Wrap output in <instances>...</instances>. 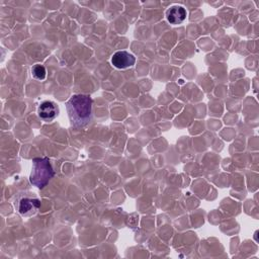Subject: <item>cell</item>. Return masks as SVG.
<instances>
[{
  "label": "cell",
  "mask_w": 259,
  "mask_h": 259,
  "mask_svg": "<svg viewBox=\"0 0 259 259\" xmlns=\"http://www.w3.org/2000/svg\"><path fill=\"white\" fill-rule=\"evenodd\" d=\"M71 124L83 127L92 120V99L86 94H75L66 103Z\"/></svg>",
  "instance_id": "1"
},
{
  "label": "cell",
  "mask_w": 259,
  "mask_h": 259,
  "mask_svg": "<svg viewBox=\"0 0 259 259\" xmlns=\"http://www.w3.org/2000/svg\"><path fill=\"white\" fill-rule=\"evenodd\" d=\"M55 171L49 158H34L32 160V168L29 181L37 188H44L54 177Z\"/></svg>",
  "instance_id": "2"
},
{
  "label": "cell",
  "mask_w": 259,
  "mask_h": 259,
  "mask_svg": "<svg viewBox=\"0 0 259 259\" xmlns=\"http://www.w3.org/2000/svg\"><path fill=\"white\" fill-rule=\"evenodd\" d=\"M136 63V58L134 55L125 51H118L113 54L111 58V64L117 69H126L134 66Z\"/></svg>",
  "instance_id": "3"
},
{
  "label": "cell",
  "mask_w": 259,
  "mask_h": 259,
  "mask_svg": "<svg viewBox=\"0 0 259 259\" xmlns=\"http://www.w3.org/2000/svg\"><path fill=\"white\" fill-rule=\"evenodd\" d=\"M40 206V200L37 198L23 197L18 202V211L23 217L34 214Z\"/></svg>",
  "instance_id": "4"
},
{
  "label": "cell",
  "mask_w": 259,
  "mask_h": 259,
  "mask_svg": "<svg viewBox=\"0 0 259 259\" xmlns=\"http://www.w3.org/2000/svg\"><path fill=\"white\" fill-rule=\"evenodd\" d=\"M59 107L52 101H44L37 108V114L44 121H52L57 117Z\"/></svg>",
  "instance_id": "5"
},
{
  "label": "cell",
  "mask_w": 259,
  "mask_h": 259,
  "mask_svg": "<svg viewBox=\"0 0 259 259\" xmlns=\"http://www.w3.org/2000/svg\"><path fill=\"white\" fill-rule=\"evenodd\" d=\"M186 10L182 6H172L166 12V18L171 24H180L186 18Z\"/></svg>",
  "instance_id": "6"
},
{
  "label": "cell",
  "mask_w": 259,
  "mask_h": 259,
  "mask_svg": "<svg viewBox=\"0 0 259 259\" xmlns=\"http://www.w3.org/2000/svg\"><path fill=\"white\" fill-rule=\"evenodd\" d=\"M31 73H32L33 77L38 79V80H44L46 78V75H47L46 68L42 65H38V64H36L32 67Z\"/></svg>",
  "instance_id": "7"
}]
</instances>
